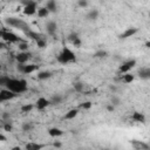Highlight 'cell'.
Instances as JSON below:
<instances>
[{
    "mask_svg": "<svg viewBox=\"0 0 150 150\" xmlns=\"http://www.w3.org/2000/svg\"><path fill=\"white\" fill-rule=\"evenodd\" d=\"M11 150H22V149H21V146H19V145H16V146H13V148H12Z\"/></svg>",
    "mask_w": 150,
    "mask_h": 150,
    "instance_id": "cell-40",
    "label": "cell"
},
{
    "mask_svg": "<svg viewBox=\"0 0 150 150\" xmlns=\"http://www.w3.org/2000/svg\"><path fill=\"white\" fill-rule=\"evenodd\" d=\"M138 75L142 80H149L150 79V68L149 67H143L138 70Z\"/></svg>",
    "mask_w": 150,
    "mask_h": 150,
    "instance_id": "cell-14",
    "label": "cell"
},
{
    "mask_svg": "<svg viewBox=\"0 0 150 150\" xmlns=\"http://www.w3.org/2000/svg\"><path fill=\"white\" fill-rule=\"evenodd\" d=\"M23 4V14L25 15H34L38 11V4L35 1H22Z\"/></svg>",
    "mask_w": 150,
    "mask_h": 150,
    "instance_id": "cell-5",
    "label": "cell"
},
{
    "mask_svg": "<svg viewBox=\"0 0 150 150\" xmlns=\"http://www.w3.org/2000/svg\"><path fill=\"white\" fill-rule=\"evenodd\" d=\"M46 29H47V33L49 35H55L56 33V29H57V25L55 21H48L46 23Z\"/></svg>",
    "mask_w": 150,
    "mask_h": 150,
    "instance_id": "cell-12",
    "label": "cell"
},
{
    "mask_svg": "<svg viewBox=\"0 0 150 150\" xmlns=\"http://www.w3.org/2000/svg\"><path fill=\"white\" fill-rule=\"evenodd\" d=\"M77 38H79V35H77L76 33H70V34L68 35V40H69L70 42H73V41H74L75 39H77Z\"/></svg>",
    "mask_w": 150,
    "mask_h": 150,
    "instance_id": "cell-34",
    "label": "cell"
},
{
    "mask_svg": "<svg viewBox=\"0 0 150 150\" xmlns=\"http://www.w3.org/2000/svg\"><path fill=\"white\" fill-rule=\"evenodd\" d=\"M30 56H32V54H30L29 52H20V53L15 56V59H16L18 63L26 64V63L28 62V60L30 59Z\"/></svg>",
    "mask_w": 150,
    "mask_h": 150,
    "instance_id": "cell-7",
    "label": "cell"
},
{
    "mask_svg": "<svg viewBox=\"0 0 150 150\" xmlns=\"http://www.w3.org/2000/svg\"><path fill=\"white\" fill-rule=\"evenodd\" d=\"M49 104H50V101L47 100L46 97H39V98L36 100V102H35V107H36L38 110H43V109H46Z\"/></svg>",
    "mask_w": 150,
    "mask_h": 150,
    "instance_id": "cell-8",
    "label": "cell"
},
{
    "mask_svg": "<svg viewBox=\"0 0 150 150\" xmlns=\"http://www.w3.org/2000/svg\"><path fill=\"white\" fill-rule=\"evenodd\" d=\"M109 88H110V90H112V91H115V90H116V87H115V86H110Z\"/></svg>",
    "mask_w": 150,
    "mask_h": 150,
    "instance_id": "cell-41",
    "label": "cell"
},
{
    "mask_svg": "<svg viewBox=\"0 0 150 150\" xmlns=\"http://www.w3.org/2000/svg\"><path fill=\"white\" fill-rule=\"evenodd\" d=\"M1 39L4 40V42L6 43H20L22 42V40L13 32L7 30L6 28H2V33H1Z\"/></svg>",
    "mask_w": 150,
    "mask_h": 150,
    "instance_id": "cell-4",
    "label": "cell"
},
{
    "mask_svg": "<svg viewBox=\"0 0 150 150\" xmlns=\"http://www.w3.org/2000/svg\"><path fill=\"white\" fill-rule=\"evenodd\" d=\"M5 88L16 95V94L25 93L28 89V86H27V81L23 79H11L9 77L5 84Z\"/></svg>",
    "mask_w": 150,
    "mask_h": 150,
    "instance_id": "cell-1",
    "label": "cell"
},
{
    "mask_svg": "<svg viewBox=\"0 0 150 150\" xmlns=\"http://www.w3.org/2000/svg\"><path fill=\"white\" fill-rule=\"evenodd\" d=\"M97 18H98V11H97V9H91V11L87 14V19H88V20H91V21H93V20H96Z\"/></svg>",
    "mask_w": 150,
    "mask_h": 150,
    "instance_id": "cell-22",
    "label": "cell"
},
{
    "mask_svg": "<svg viewBox=\"0 0 150 150\" xmlns=\"http://www.w3.org/2000/svg\"><path fill=\"white\" fill-rule=\"evenodd\" d=\"M56 59H57V62H60L62 64H67V63H70V62L76 61V55H75V53L71 49L64 47L60 52V54L57 55Z\"/></svg>",
    "mask_w": 150,
    "mask_h": 150,
    "instance_id": "cell-2",
    "label": "cell"
},
{
    "mask_svg": "<svg viewBox=\"0 0 150 150\" xmlns=\"http://www.w3.org/2000/svg\"><path fill=\"white\" fill-rule=\"evenodd\" d=\"M77 5H79L80 7H83V8H84V7H87V6H88V2H87L86 0H80V1L77 2Z\"/></svg>",
    "mask_w": 150,
    "mask_h": 150,
    "instance_id": "cell-36",
    "label": "cell"
},
{
    "mask_svg": "<svg viewBox=\"0 0 150 150\" xmlns=\"http://www.w3.org/2000/svg\"><path fill=\"white\" fill-rule=\"evenodd\" d=\"M71 43H73V46H74V47H77V48H79V47H81L82 41H81V39H80V38H77V39H75Z\"/></svg>",
    "mask_w": 150,
    "mask_h": 150,
    "instance_id": "cell-33",
    "label": "cell"
},
{
    "mask_svg": "<svg viewBox=\"0 0 150 150\" xmlns=\"http://www.w3.org/2000/svg\"><path fill=\"white\" fill-rule=\"evenodd\" d=\"M19 49H20L21 52H27V49H28V43L25 42V41L20 42V43H19Z\"/></svg>",
    "mask_w": 150,
    "mask_h": 150,
    "instance_id": "cell-29",
    "label": "cell"
},
{
    "mask_svg": "<svg viewBox=\"0 0 150 150\" xmlns=\"http://www.w3.org/2000/svg\"><path fill=\"white\" fill-rule=\"evenodd\" d=\"M2 102H5V101H4V100H2V97L0 96V103H2Z\"/></svg>",
    "mask_w": 150,
    "mask_h": 150,
    "instance_id": "cell-44",
    "label": "cell"
},
{
    "mask_svg": "<svg viewBox=\"0 0 150 150\" xmlns=\"http://www.w3.org/2000/svg\"><path fill=\"white\" fill-rule=\"evenodd\" d=\"M46 8H47V11H48L49 13H55V12L57 11L56 2H55V1H53V0L47 1V4H46Z\"/></svg>",
    "mask_w": 150,
    "mask_h": 150,
    "instance_id": "cell-18",
    "label": "cell"
},
{
    "mask_svg": "<svg viewBox=\"0 0 150 150\" xmlns=\"http://www.w3.org/2000/svg\"><path fill=\"white\" fill-rule=\"evenodd\" d=\"M4 129H5V131H8V132H11V131L13 130V127H12V124H11L9 122H6V123L4 124Z\"/></svg>",
    "mask_w": 150,
    "mask_h": 150,
    "instance_id": "cell-32",
    "label": "cell"
},
{
    "mask_svg": "<svg viewBox=\"0 0 150 150\" xmlns=\"http://www.w3.org/2000/svg\"><path fill=\"white\" fill-rule=\"evenodd\" d=\"M53 145H54L55 148H60L62 144H61V142H54V143H53Z\"/></svg>",
    "mask_w": 150,
    "mask_h": 150,
    "instance_id": "cell-38",
    "label": "cell"
},
{
    "mask_svg": "<svg viewBox=\"0 0 150 150\" xmlns=\"http://www.w3.org/2000/svg\"><path fill=\"white\" fill-rule=\"evenodd\" d=\"M5 47H6V45L4 42H0V48H5Z\"/></svg>",
    "mask_w": 150,
    "mask_h": 150,
    "instance_id": "cell-42",
    "label": "cell"
},
{
    "mask_svg": "<svg viewBox=\"0 0 150 150\" xmlns=\"http://www.w3.org/2000/svg\"><path fill=\"white\" fill-rule=\"evenodd\" d=\"M77 114H79V109H77V108H73V109H70L68 112H66L64 118H66V120H73V118H75V117L77 116Z\"/></svg>",
    "mask_w": 150,
    "mask_h": 150,
    "instance_id": "cell-19",
    "label": "cell"
},
{
    "mask_svg": "<svg viewBox=\"0 0 150 150\" xmlns=\"http://www.w3.org/2000/svg\"><path fill=\"white\" fill-rule=\"evenodd\" d=\"M73 87H74V89H75V91H77V93H81V91H83V88H84V84H83V83H81V82H75Z\"/></svg>",
    "mask_w": 150,
    "mask_h": 150,
    "instance_id": "cell-24",
    "label": "cell"
},
{
    "mask_svg": "<svg viewBox=\"0 0 150 150\" xmlns=\"http://www.w3.org/2000/svg\"><path fill=\"white\" fill-rule=\"evenodd\" d=\"M1 33H2V28H0V38H1Z\"/></svg>",
    "mask_w": 150,
    "mask_h": 150,
    "instance_id": "cell-45",
    "label": "cell"
},
{
    "mask_svg": "<svg viewBox=\"0 0 150 150\" xmlns=\"http://www.w3.org/2000/svg\"><path fill=\"white\" fill-rule=\"evenodd\" d=\"M46 145L41 143H35V142H29L25 145V150H42Z\"/></svg>",
    "mask_w": 150,
    "mask_h": 150,
    "instance_id": "cell-11",
    "label": "cell"
},
{
    "mask_svg": "<svg viewBox=\"0 0 150 150\" xmlns=\"http://www.w3.org/2000/svg\"><path fill=\"white\" fill-rule=\"evenodd\" d=\"M114 109H115V107H114V105H111V104L107 105V110H108V111H114Z\"/></svg>",
    "mask_w": 150,
    "mask_h": 150,
    "instance_id": "cell-37",
    "label": "cell"
},
{
    "mask_svg": "<svg viewBox=\"0 0 150 150\" xmlns=\"http://www.w3.org/2000/svg\"><path fill=\"white\" fill-rule=\"evenodd\" d=\"M33 108H34V105H33L32 103H27V104H23V105L21 107V111H22V112H29Z\"/></svg>",
    "mask_w": 150,
    "mask_h": 150,
    "instance_id": "cell-25",
    "label": "cell"
},
{
    "mask_svg": "<svg viewBox=\"0 0 150 150\" xmlns=\"http://www.w3.org/2000/svg\"><path fill=\"white\" fill-rule=\"evenodd\" d=\"M61 101H62V96H60V95H54V96L52 97V100H50V103L57 104V103H60Z\"/></svg>",
    "mask_w": 150,
    "mask_h": 150,
    "instance_id": "cell-26",
    "label": "cell"
},
{
    "mask_svg": "<svg viewBox=\"0 0 150 150\" xmlns=\"http://www.w3.org/2000/svg\"><path fill=\"white\" fill-rule=\"evenodd\" d=\"M0 70H1V64H0Z\"/></svg>",
    "mask_w": 150,
    "mask_h": 150,
    "instance_id": "cell-46",
    "label": "cell"
},
{
    "mask_svg": "<svg viewBox=\"0 0 150 150\" xmlns=\"http://www.w3.org/2000/svg\"><path fill=\"white\" fill-rule=\"evenodd\" d=\"M136 66V60H128L125 61L124 63H122L118 68V71L122 73V74H127L129 73V70H131L134 67Z\"/></svg>",
    "mask_w": 150,
    "mask_h": 150,
    "instance_id": "cell-6",
    "label": "cell"
},
{
    "mask_svg": "<svg viewBox=\"0 0 150 150\" xmlns=\"http://www.w3.org/2000/svg\"><path fill=\"white\" fill-rule=\"evenodd\" d=\"M145 46H146V48H149V46H150V42H149V41H146V43H145Z\"/></svg>",
    "mask_w": 150,
    "mask_h": 150,
    "instance_id": "cell-43",
    "label": "cell"
},
{
    "mask_svg": "<svg viewBox=\"0 0 150 150\" xmlns=\"http://www.w3.org/2000/svg\"><path fill=\"white\" fill-rule=\"evenodd\" d=\"M138 32V29L136 27H130V28H127L121 35H120V39H128V38H131L134 36L136 33Z\"/></svg>",
    "mask_w": 150,
    "mask_h": 150,
    "instance_id": "cell-9",
    "label": "cell"
},
{
    "mask_svg": "<svg viewBox=\"0 0 150 150\" xmlns=\"http://www.w3.org/2000/svg\"><path fill=\"white\" fill-rule=\"evenodd\" d=\"M5 141H6V137L2 134H0V142H5Z\"/></svg>",
    "mask_w": 150,
    "mask_h": 150,
    "instance_id": "cell-39",
    "label": "cell"
},
{
    "mask_svg": "<svg viewBox=\"0 0 150 150\" xmlns=\"http://www.w3.org/2000/svg\"><path fill=\"white\" fill-rule=\"evenodd\" d=\"M5 22L6 25H8L9 27H14V28H18V29H21L23 32H27L29 30V28L27 27V25L19 18H14V16H11V18H6L5 19Z\"/></svg>",
    "mask_w": 150,
    "mask_h": 150,
    "instance_id": "cell-3",
    "label": "cell"
},
{
    "mask_svg": "<svg viewBox=\"0 0 150 150\" xmlns=\"http://www.w3.org/2000/svg\"><path fill=\"white\" fill-rule=\"evenodd\" d=\"M110 104H111V105H114V107H115V105H118V104H120V100H118L117 97H115V96H114V97L111 98V103H110Z\"/></svg>",
    "mask_w": 150,
    "mask_h": 150,
    "instance_id": "cell-35",
    "label": "cell"
},
{
    "mask_svg": "<svg viewBox=\"0 0 150 150\" xmlns=\"http://www.w3.org/2000/svg\"><path fill=\"white\" fill-rule=\"evenodd\" d=\"M94 56L97 57V59H102V57L107 56V52H105V50H97V52L94 54Z\"/></svg>",
    "mask_w": 150,
    "mask_h": 150,
    "instance_id": "cell-27",
    "label": "cell"
},
{
    "mask_svg": "<svg viewBox=\"0 0 150 150\" xmlns=\"http://www.w3.org/2000/svg\"><path fill=\"white\" fill-rule=\"evenodd\" d=\"M131 120L134 122H138V123H144L145 122V116L139 112V111H134L131 115Z\"/></svg>",
    "mask_w": 150,
    "mask_h": 150,
    "instance_id": "cell-13",
    "label": "cell"
},
{
    "mask_svg": "<svg viewBox=\"0 0 150 150\" xmlns=\"http://www.w3.org/2000/svg\"><path fill=\"white\" fill-rule=\"evenodd\" d=\"M49 77H52V73L48 71V70H42V71L38 73V79L39 80H47Z\"/></svg>",
    "mask_w": 150,
    "mask_h": 150,
    "instance_id": "cell-20",
    "label": "cell"
},
{
    "mask_svg": "<svg viewBox=\"0 0 150 150\" xmlns=\"http://www.w3.org/2000/svg\"><path fill=\"white\" fill-rule=\"evenodd\" d=\"M0 96L2 97V100L4 101H9V100H13L16 95L14 94V93H12L11 90H8V89H1L0 90Z\"/></svg>",
    "mask_w": 150,
    "mask_h": 150,
    "instance_id": "cell-10",
    "label": "cell"
},
{
    "mask_svg": "<svg viewBox=\"0 0 150 150\" xmlns=\"http://www.w3.org/2000/svg\"><path fill=\"white\" fill-rule=\"evenodd\" d=\"M48 135L52 136V137H60V136L63 135V131L60 128H50L48 130Z\"/></svg>",
    "mask_w": 150,
    "mask_h": 150,
    "instance_id": "cell-17",
    "label": "cell"
},
{
    "mask_svg": "<svg viewBox=\"0 0 150 150\" xmlns=\"http://www.w3.org/2000/svg\"><path fill=\"white\" fill-rule=\"evenodd\" d=\"M25 34H26V36H28L29 39H32V40H35V41H39L40 39H43L42 38V35L40 34V33H38V32H33V30H27V32H25Z\"/></svg>",
    "mask_w": 150,
    "mask_h": 150,
    "instance_id": "cell-15",
    "label": "cell"
},
{
    "mask_svg": "<svg viewBox=\"0 0 150 150\" xmlns=\"http://www.w3.org/2000/svg\"><path fill=\"white\" fill-rule=\"evenodd\" d=\"M36 45H38L39 48H45L47 43H46V40L45 39H40L39 41H36Z\"/></svg>",
    "mask_w": 150,
    "mask_h": 150,
    "instance_id": "cell-30",
    "label": "cell"
},
{
    "mask_svg": "<svg viewBox=\"0 0 150 150\" xmlns=\"http://www.w3.org/2000/svg\"><path fill=\"white\" fill-rule=\"evenodd\" d=\"M91 102L90 101H86V102H83V103H81L80 104V107L82 108V109H84V110H88V109H90L91 108Z\"/></svg>",
    "mask_w": 150,
    "mask_h": 150,
    "instance_id": "cell-28",
    "label": "cell"
},
{
    "mask_svg": "<svg viewBox=\"0 0 150 150\" xmlns=\"http://www.w3.org/2000/svg\"><path fill=\"white\" fill-rule=\"evenodd\" d=\"M30 129H32V124H30V123L25 122V123L22 124V130H23V131H29Z\"/></svg>",
    "mask_w": 150,
    "mask_h": 150,
    "instance_id": "cell-31",
    "label": "cell"
},
{
    "mask_svg": "<svg viewBox=\"0 0 150 150\" xmlns=\"http://www.w3.org/2000/svg\"><path fill=\"white\" fill-rule=\"evenodd\" d=\"M38 67H39V66H36V64H34V63H29V64L26 63V64L23 66L22 74H30V73L35 71V70L38 69Z\"/></svg>",
    "mask_w": 150,
    "mask_h": 150,
    "instance_id": "cell-16",
    "label": "cell"
},
{
    "mask_svg": "<svg viewBox=\"0 0 150 150\" xmlns=\"http://www.w3.org/2000/svg\"><path fill=\"white\" fill-rule=\"evenodd\" d=\"M134 79H135V76H134V75H131V74H129V73L124 74V75H123V77H122V80H123V82H124V83H131V82L134 81Z\"/></svg>",
    "mask_w": 150,
    "mask_h": 150,
    "instance_id": "cell-23",
    "label": "cell"
},
{
    "mask_svg": "<svg viewBox=\"0 0 150 150\" xmlns=\"http://www.w3.org/2000/svg\"><path fill=\"white\" fill-rule=\"evenodd\" d=\"M36 13H38V16H39V18H47V16L49 15V12L47 11L46 7H40V8H38Z\"/></svg>",
    "mask_w": 150,
    "mask_h": 150,
    "instance_id": "cell-21",
    "label": "cell"
}]
</instances>
